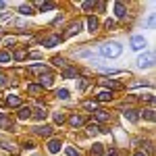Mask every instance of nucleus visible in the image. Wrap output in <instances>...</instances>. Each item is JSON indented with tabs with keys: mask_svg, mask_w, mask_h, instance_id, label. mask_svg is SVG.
<instances>
[{
	"mask_svg": "<svg viewBox=\"0 0 156 156\" xmlns=\"http://www.w3.org/2000/svg\"><path fill=\"white\" fill-rule=\"evenodd\" d=\"M115 12H117L119 19H125V17H127V6H125V2H115Z\"/></svg>",
	"mask_w": 156,
	"mask_h": 156,
	"instance_id": "obj_8",
	"label": "nucleus"
},
{
	"mask_svg": "<svg viewBox=\"0 0 156 156\" xmlns=\"http://www.w3.org/2000/svg\"><path fill=\"white\" fill-rule=\"evenodd\" d=\"M54 121H56L58 125H62V123H65V115H62V112H54Z\"/></svg>",
	"mask_w": 156,
	"mask_h": 156,
	"instance_id": "obj_33",
	"label": "nucleus"
},
{
	"mask_svg": "<svg viewBox=\"0 0 156 156\" xmlns=\"http://www.w3.org/2000/svg\"><path fill=\"white\" fill-rule=\"evenodd\" d=\"M102 152H104L102 144H94V146H92V156H100Z\"/></svg>",
	"mask_w": 156,
	"mask_h": 156,
	"instance_id": "obj_27",
	"label": "nucleus"
},
{
	"mask_svg": "<svg viewBox=\"0 0 156 156\" xmlns=\"http://www.w3.org/2000/svg\"><path fill=\"white\" fill-rule=\"evenodd\" d=\"M106 156H117V152H115V150H110V152H108Z\"/></svg>",
	"mask_w": 156,
	"mask_h": 156,
	"instance_id": "obj_42",
	"label": "nucleus"
},
{
	"mask_svg": "<svg viewBox=\"0 0 156 156\" xmlns=\"http://www.w3.org/2000/svg\"><path fill=\"white\" fill-rule=\"evenodd\" d=\"M11 62V54L4 50V52H0V65H9Z\"/></svg>",
	"mask_w": 156,
	"mask_h": 156,
	"instance_id": "obj_25",
	"label": "nucleus"
},
{
	"mask_svg": "<svg viewBox=\"0 0 156 156\" xmlns=\"http://www.w3.org/2000/svg\"><path fill=\"white\" fill-rule=\"evenodd\" d=\"M87 83H90L87 79H79V90H85V87H87Z\"/></svg>",
	"mask_w": 156,
	"mask_h": 156,
	"instance_id": "obj_37",
	"label": "nucleus"
},
{
	"mask_svg": "<svg viewBox=\"0 0 156 156\" xmlns=\"http://www.w3.org/2000/svg\"><path fill=\"white\" fill-rule=\"evenodd\" d=\"M135 156H146V152H135Z\"/></svg>",
	"mask_w": 156,
	"mask_h": 156,
	"instance_id": "obj_43",
	"label": "nucleus"
},
{
	"mask_svg": "<svg viewBox=\"0 0 156 156\" xmlns=\"http://www.w3.org/2000/svg\"><path fill=\"white\" fill-rule=\"evenodd\" d=\"M98 25H100V23H98L96 17H87V27H90V31H92V34L98 29Z\"/></svg>",
	"mask_w": 156,
	"mask_h": 156,
	"instance_id": "obj_18",
	"label": "nucleus"
},
{
	"mask_svg": "<svg viewBox=\"0 0 156 156\" xmlns=\"http://www.w3.org/2000/svg\"><path fill=\"white\" fill-rule=\"evenodd\" d=\"M52 62H54L56 67H67V60L62 58V56H54V58H52Z\"/></svg>",
	"mask_w": 156,
	"mask_h": 156,
	"instance_id": "obj_28",
	"label": "nucleus"
},
{
	"mask_svg": "<svg viewBox=\"0 0 156 156\" xmlns=\"http://www.w3.org/2000/svg\"><path fill=\"white\" fill-rule=\"evenodd\" d=\"M83 108L94 110V112H96V110H98V102H96V100H94V102H92V100H87V102H83Z\"/></svg>",
	"mask_w": 156,
	"mask_h": 156,
	"instance_id": "obj_26",
	"label": "nucleus"
},
{
	"mask_svg": "<svg viewBox=\"0 0 156 156\" xmlns=\"http://www.w3.org/2000/svg\"><path fill=\"white\" fill-rule=\"evenodd\" d=\"M34 133H37V135H42V137H50L52 133H54V129L50 127V125H37V127H34Z\"/></svg>",
	"mask_w": 156,
	"mask_h": 156,
	"instance_id": "obj_5",
	"label": "nucleus"
},
{
	"mask_svg": "<svg viewBox=\"0 0 156 156\" xmlns=\"http://www.w3.org/2000/svg\"><path fill=\"white\" fill-rule=\"evenodd\" d=\"M152 65H154V56L152 54H144V56L137 58V67L140 69H150Z\"/></svg>",
	"mask_w": 156,
	"mask_h": 156,
	"instance_id": "obj_3",
	"label": "nucleus"
},
{
	"mask_svg": "<svg viewBox=\"0 0 156 156\" xmlns=\"http://www.w3.org/2000/svg\"><path fill=\"white\" fill-rule=\"evenodd\" d=\"M112 27H115V21H112V19H108V21H106V29H112Z\"/></svg>",
	"mask_w": 156,
	"mask_h": 156,
	"instance_id": "obj_40",
	"label": "nucleus"
},
{
	"mask_svg": "<svg viewBox=\"0 0 156 156\" xmlns=\"http://www.w3.org/2000/svg\"><path fill=\"white\" fill-rule=\"evenodd\" d=\"M67 156H81V152H79V150H75V148H71V146H69V148H67Z\"/></svg>",
	"mask_w": 156,
	"mask_h": 156,
	"instance_id": "obj_34",
	"label": "nucleus"
},
{
	"mask_svg": "<svg viewBox=\"0 0 156 156\" xmlns=\"http://www.w3.org/2000/svg\"><path fill=\"white\" fill-rule=\"evenodd\" d=\"M31 117H34V119H37V121H44L46 117H48V112H46V108H44V106H37L36 110L31 112Z\"/></svg>",
	"mask_w": 156,
	"mask_h": 156,
	"instance_id": "obj_10",
	"label": "nucleus"
},
{
	"mask_svg": "<svg viewBox=\"0 0 156 156\" xmlns=\"http://www.w3.org/2000/svg\"><path fill=\"white\" fill-rule=\"evenodd\" d=\"M37 81H40V87H50L52 85V81H54V77H52V73L50 71H46V73H42L40 77H37Z\"/></svg>",
	"mask_w": 156,
	"mask_h": 156,
	"instance_id": "obj_4",
	"label": "nucleus"
},
{
	"mask_svg": "<svg viewBox=\"0 0 156 156\" xmlns=\"http://www.w3.org/2000/svg\"><path fill=\"white\" fill-rule=\"evenodd\" d=\"M102 81V85H106V87H112V90H117V87H121V83H117V81H112V79H100Z\"/></svg>",
	"mask_w": 156,
	"mask_h": 156,
	"instance_id": "obj_21",
	"label": "nucleus"
},
{
	"mask_svg": "<svg viewBox=\"0 0 156 156\" xmlns=\"http://www.w3.org/2000/svg\"><path fill=\"white\" fill-rule=\"evenodd\" d=\"M121 52H123V46L119 42H106L100 46V54L106 58H117V56H121Z\"/></svg>",
	"mask_w": 156,
	"mask_h": 156,
	"instance_id": "obj_1",
	"label": "nucleus"
},
{
	"mask_svg": "<svg viewBox=\"0 0 156 156\" xmlns=\"http://www.w3.org/2000/svg\"><path fill=\"white\" fill-rule=\"evenodd\" d=\"M2 85H6V75H4V73H0V87H2Z\"/></svg>",
	"mask_w": 156,
	"mask_h": 156,
	"instance_id": "obj_38",
	"label": "nucleus"
},
{
	"mask_svg": "<svg viewBox=\"0 0 156 156\" xmlns=\"http://www.w3.org/2000/svg\"><path fill=\"white\" fill-rule=\"evenodd\" d=\"M36 6L42 12H44V11H52V9H54V4H52V2H36Z\"/></svg>",
	"mask_w": 156,
	"mask_h": 156,
	"instance_id": "obj_20",
	"label": "nucleus"
},
{
	"mask_svg": "<svg viewBox=\"0 0 156 156\" xmlns=\"http://www.w3.org/2000/svg\"><path fill=\"white\" fill-rule=\"evenodd\" d=\"M62 77H65V79H73V77H77V71H75V69H71V67H65Z\"/></svg>",
	"mask_w": 156,
	"mask_h": 156,
	"instance_id": "obj_19",
	"label": "nucleus"
},
{
	"mask_svg": "<svg viewBox=\"0 0 156 156\" xmlns=\"http://www.w3.org/2000/svg\"><path fill=\"white\" fill-rule=\"evenodd\" d=\"M144 117L148 121H154L156 119V115H154V110H152V108H148V110H144Z\"/></svg>",
	"mask_w": 156,
	"mask_h": 156,
	"instance_id": "obj_30",
	"label": "nucleus"
},
{
	"mask_svg": "<svg viewBox=\"0 0 156 156\" xmlns=\"http://www.w3.org/2000/svg\"><path fill=\"white\" fill-rule=\"evenodd\" d=\"M6 104H9V106H19L21 108V98L19 96H15V94H11V96H6Z\"/></svg>",
	"mask_w": 156,
	"mask_h": 156,
	"instance_id": "obj_16",
	"label": "nucleus"
},
{
	"mask_svg": "<svg viewBox=\"0 0 156 156\" xmlns=\"http://www.w3.org/2000/svg\"><path fill=\"white\" fill-rule=\"evenodd\" d=\"M60 40H62L60 36H48L42 44H44L46 48H54V46H58V44H60Z\"/></svg>",
	"mask_w": 156,
	"mask_h": 156,
	"instance_id": "obj_6",
	"label": "nucleus"
},
{
	"mask_svg": "<svg viewBox=\"0 0 156 156\" xmlns=\"http://www.w3.org/2000/svg\"><path fill=\"white\" fill-rule=\"evenodd\" d=\"M0 146L4 148V150H11V152H15L17 148H15V144H11V142H0Z\"/></svg>",
	"mask_w": 156,
	"mask_h": 156,
	"instance_id": "obj_31",
	"label": "nucleus"
},
{
	"mask_svg": "<svg viewBox=\"0 0 156 156\" xmlns=\"http://www.w3.org/2000/svg\"><path fill=\"white\" fill-rule=\"evenodd\" d=\"M60 146H62V144H60V140H50V142H48V152H50V154H58Z\"/></svg>",
	"mask_w": 156,
	"mask_h": 156,
	"instance_id": "obj_9",
	"label": "nucleus"
},
{
	"mask_svg": "<svg viewBox=\"0 0 156 156\" xmlns=\"http://www.w3.org/2000/svg\"><path fill=\"white\" fill-rule=\"evenodd\" d=\"M42 90H44V87H40L37 83H29L27 85V92H29V94H40Z\"/></svg>",
	"mask_w": 156,
	"mask_h": 156,
	"instance_id": "obj_22",
	"label": "nucleus"
},
{
	"mask_svg": "<svg viewBox=\"0 0 156 156\" xmlns=\"http://www.w3.org/2000/svg\"><path fill=\"white\" fill-rule=\"evenodd\" d=\"M25 56H27V52H25V50H17V52H15V60H23Z\"/></svg>",
	"mask_w": 156,
	"mask_h": 156,
	"instance_id": "obj_32",
	"label": "nucleus"
},
{
	"mask_svg": "<svg viewBox=\"0 0 156 156\" xmlns=\"http://www.w3.org/2000/svg\"><path fill=\"white\" fill-rule=\"evenodd\" d=\"M6 46H15V37H6Z\"/></svg>",
	"mask_w": 156,
	"mask_h": 156,
	"instance_id": "obj_41",
	"label": "nucleus"
},
{
	"mask_svg": "<svg viewBox=\"0 0 156 156\" xmlns=\"http://www.w3.org/2000/svg\"><path fill=\"white\" fill-rule=\"evenodd\" d=\"M81 31V21H77V23H73L71 27H69V31L65 34V37H71V36H75V34H79Z\"/></svg>",
	"mask_w": 156,
	"mask_h": 156,
	"instance_id": "obj_15",
	"label": "nucleus"
},
{
	"mask_svg": "<svg viewBox=\"0 0 156 156\" xmlns=\"http://www.w3.org/2000/svg\"><path fill=\"white\" fill-rule=\"evenodd\" d=\"M123 115H125V119H127V121H131V123H137V119H140L137 110H133V108H127V110H125Z\"/></svg>",
	"mask_w": 156,
	"mask_h": 156,
	"instance_id": "obj_11",
	"label": "nucleus"
},
{
	"mask_svg": "<svg viewBox=\"0 0 156 156\" xmlns=\"http://www.w3.org/2000/svg\"><path fill=\"white\" fill-rule=\"evenodd\" d=\"M23 148H25V150H31V148H36V146H34V142H25Z\"/></svg>",
	"mask_w": 156,
	"mask_h": 156,
	"instance_id": "obj_39",
	"label": "nucleus"
},
{
	"mask_svg": "<svg viewBox=\"0 0 156 156\" xmlns=\"http://www.w3.org/2000/svg\"><path fill=\"white\" fill-rule=\"evenodd\" d=\"M110 98H112V92H100V94H98V100H100V102H108Z\"/></svg>",
	"mask_w": 156,
	"mask_h": 156,
	"instance_id": "obj_24",
	"label": "nucleus"
},
{
	"mask_svg": "<svg viewBox=\"0 0 156 156\" xmlns=\"http://www.w3.org/2000/svg\"><path fill=\"white\" fill-rule=\"evenodd\" d=\"M83 123H85L83 117H79V115H73V117H69V125H71V127H75V129H77V127H81Z\"/></svg>",
	"mask_w": 156,
	"mask_h": 156,
	"instance_id": "obj_12",
	"label": "nucleus"
},
{
	"mask_svg": "<svg viewBox=\"0 0 156 156\" xmlns=\"http://www.w3.org/2000/svg\"><path fill=\"white\" fill-rule=\"evenodd\" d=\"M108 119H110V112H108V110H102V108L96 110V121L98 123H104V121H108Z\"/></svg>",
	"mask_w": 156,
	"mask_h": 156,
	"instance_id": "obj_14",
	"label": "nucleus"
},
{
	"mask_svg": "<svg viewBox=\"0 0 156 156\" xmlns=\"http://www.w3.org/2000/svg\"><path fill=\"white\" fill-rule=\"evenodd\" d=\"M12 21V15H6V12H4V15H2V23H11Z\"/></svg>",
	"mask_w": 156,
	"mask_h": 156,
	"instance_id": "obj_36",
	"label": "nucleus"
},
{
	"mask_svg": "<svg viewBox=\"0 0 156 156\" xmlns=\"http://www.w3.org/2000/svg\"><path fill=\"white\" fill-rule=\"evenodd\" d=\"M19 12H21L23 17H27V15H34V6H31V4H21V6H19Z\"/></svg>",
	"mask_w": 156,
	"mask_h": 156,
	"instance_id": "obj_17",
	"label": "nucleus"
},
{
	"mask_svg": "<svg viewBox=\"0 0 156 156\" xmlns=\"http://www.w3.org/2000/svg\"><path fill=\"white\" fill-rule=\"evenodd\" d=\"M4 6H6V4H4V2H0V9H4Z\"/></svg>",
	"mask_w": 156,
	"mask_h": 156,
	"instance_id": "obj_44",
	"label": "nucleus"
},
{
	"mask_svg": "<svg viewBox=\"0 0 156 156\" xmlns=\"http://www.w3.org/2000/svg\"><path fill=\"white\" fill-rule=\"evenodd\" d=\"M131 48H133V50L146 48V40H144L142 36H133V37H131Z\"/></svg>",
	"mask_w": 156,
	"mask_h": 156,
	"instance_id": "obj_7",
	"label": "nucleus"
},
{
	"mask_svg": "<svg viewBox=\"0 0 156 156\" xmlns=\"http://www.w3.org/2000/svg\"><path fill=\"white\" fill-rule=\"evenodd\" d=\"M0 129H2V131H15V123H12L4 112H0Z\"/></svg>",
	"mask_w": 156,
	"mask_h": 156,
	"instance_id": "obj_2",
	"label": "nucleus"
},
{
	"mask_svg": "<svg viewBox=\"0 0 156 156\" xmlns=\"http://www.w3.org/2000/svg\"><path fill=\"white\" fill-rule=\"evenodd\" d=\"M56 98H60V100H67V98H69V90H65V87H62V90H58V92H56Z\"/></svg>",
	"mask_w": 156,
	"mask_h": 156,
	"instance_id": "obj_29",
	"label": "nucleus"
},
{
	"mask_svg": "<svg viewBox=\"0 0 156 156\" xmlns=\"http://www.w3.org/2000/svg\"><path fill=\"white\" fill-rule=\"evenodd\" d=\"M29 71H31V73H46L48 69H46L44 65H31V67H29Z\"/></svg>",
	"mask_w": 156,
	"mask_h": 156,
	"instance_id": "obj_23",
	"label": "nucleus"
},
{
	"mask_svg": "<svg viewBox=\"0 0 156 156\" xmlns=\"http://www.w3.org/2000/svg\"><path fill=\"white\" fill-rule=\"evenodd\" d=\"M81 6H83V11H92V9L96 6V2H92V0H87V2H83Z\"/></svg>",
	"mask_w": 156,
	"mask_h": 156,
	"instance_id": "obj_35",
	"label": "nucleus"
},
{
	"mask_svg": "<svg viewBox=\"0 0 156 156\" xmlns=\"http://www.w3.org/2000/svg\"><path fill=\"white\" fill-rule=\"evenodd\" d=\"M17 117H19V121H27L29 117H31V108H29V106H21Z\"/></svg>",
	"mask_w": 156,
	"mask_h": 156,
	"instance_id": "obj_13",
	"label": "nucleus"
}]
</instances>
